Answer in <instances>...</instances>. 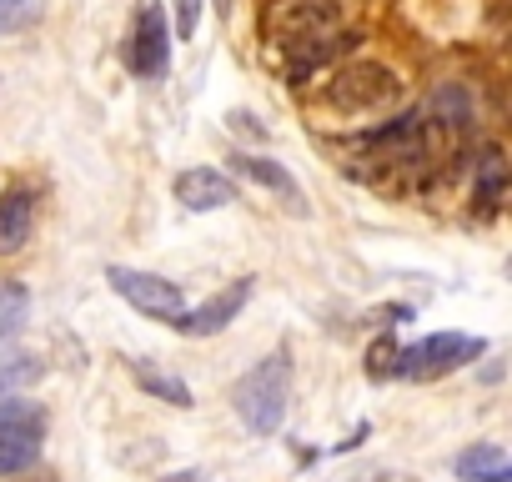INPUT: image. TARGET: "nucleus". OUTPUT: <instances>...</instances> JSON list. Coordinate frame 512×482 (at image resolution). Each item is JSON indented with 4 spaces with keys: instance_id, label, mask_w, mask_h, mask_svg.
Returning a JSON list of instances; mask_svg holds the SVG:
<instances>
[{
    "instance_id": "17",
    "label": "nucleus",
    "mask_w": 512,
    "mask_h": 482,
    "mask_svg": "<svg viewBox=\"0 0 512 482\" xmlns=\"http://www.w3.org/2000/svg\"><path fill=\"white\" fill-rule=\"evenodd\" d=\"M46 16V0H0V36H21Z\"/></svg>"
},
{
    "instance_id": "8",
    "label": "nucleus",
    "mask_w": 512,
    "mask_h": 482,
    "mask_svg": "<svg viewBox=\"0 0 512 482\" xmlns=\"http://www.w3.org/2000/svg\"><path fill=\"white\" fill-rule=\"evenodd\" d=\"M352 46H357V31H322V36H307V41L287 46V81H307L312 71L332 66Z\"/></svg>"
},
{
    "instance_id": "18",
    "label": "nucleus",
    "mask_w": 512,
    "mask_h": 482,
    "mask_svg": "<svg viewBox=\"0 0 512 482\" xmlns=\"http://www.w3.org/2000/svg\"><path fill=\"white\" fill-rule=\"evenodd\" d=\"M392 367H397V347H392V337H382V342L367 352V372L382 382V377H392Z\"/></svg>"
},
{
    "instance_id": "16",
    "label": "nucleus",
    "mask_w": 512,
    "mask_h": 482,
    "mask_svg": "<svg viewBox=\"0 0 512 482\" xmlns=\"http://www.w3.org/2000/svg\"><path fill=\"white\" fill-rule=\"evenodd\" d=\"M41 372H46V367H41L36 357H0V402L31 392V387L41 382Z\"/></svg>"
},
{
    "instance_id": "10",
    "label": "nucleus",
    "mask_w": 512,
    "mask_h": 482,
    "mask_svg": "<svg viewBox=\"0 0 512 482\" xmlns=\"http://www.w3.org/2000/svg\"><path fill=\"white\" fill-rule=\"evenodd\" d=\"M36 231V196L26 186L0 191V257H16Z\"/></svg>"
},
{
    "instance_id": "12",
    "label": "nucleus",
    "mask_w": 512,
    "mask_h": 482,
    "mask_svg": "<svg viewBox=\"0 0 512 482\" xmlns=\"http://www.w3.org/2000/svg\"><path fill=\"white\" fill-rule=\"evenodd\" d=\"M452 472H457L462 482H512V462H507V447H502V442H477V447H467V452L452 462Z\"/></svg>"
},
{
    "instance_id": "2",
    "label": "nucleus",
    "mask_w": 512,
    "mask_h": 482,
    "mask_svg": "<svg viewBox=\"0 0 512 482\" xmlns=\"http://www.w3.org/2000/svg\"><path fill=\"white\" fill-rule=\"evenodd\" d=\"M41 442H46V407L41 402H0V472L16 477L26 467L41 462Z\"/></svg>"
},
{
    "instance_id": "4",
    "label": "nucleus",
    "mask_w": 512,
    "mask_h": 482,
    "mask_svg": "<svg viewBox=\"0 0 512 482\" xmlns=\"http://www.w3.org/2000/svg\"><path fill=\"white\" fill-rule=\"evenodd\" d=\"M487 342L482 337H467V332H432L427 342L397 352V377H447L457 367H467L472 357H482Z\"/></svg>"
},
{
    "instance_id": "9",
    "label": "nucleus",
    "mask_w": 512,
    "mask_h": 482,
    "mask_svg": "<svg viewBox=\"0 0 512 482\" xmlns=\"http://www.w3.org/2000/svg\"><path fill=\"white\" fill-rule=\"evenodd\" d=\"M176 201H181L186 211H221V206L236 201V186H231V176H221L216 166H191V171L176 176Z\"/></svg>"
},
{
    "instance_id": "6",
    "label": "nucleus",
    "mask_w": 512,
    "mask_h": 482,
    "mask_svg": "<svg viewBox=\"0 0 512 482\" xmlns=\"http://www.w3.org/2000/svg\"><path fill=\"white\" fill-rule=\"evenodd\" d=\"M387 96H397V76L377 61H357V66H342L337 81L327 86V101L337 111H372L382 106Z\"/></svg>"
},
{
    "instance_id": "14",
    "label": "nucleus",
    "mask_w": 512,
    "mask_h": 482,
    "mask_svg": "<svg viewBox=\"0 0 512 482\" xmlns=\"http://www.w3.org/2000/svg\"><path fill=\"white\" fill-rule=\"evenodd\" d=\"M131 377H136V387L151 392L156 402H166V407H191V387H186L176 372H166V367H156V362H131Z\"/></svg>"
},
{
    "instance_id": "5",
    "label": "nucleus",
    "mask_w": 512,
    "mask_h": 482,
    "mask_svg": "<svg viewBox=\"0 0 512 482\" xmlns=\"http://www.w3.org/2000/svg\"><path fill=\"white\" fill-rule=\"evenodd\" d=\"M131 71L141 81H161L171 71V21H166V6L151 0L136 16V31H131Z\"/></svg>"
},
{
    "instance_id": "13",
    "label": "nucleus",
    "mask_w": 512,
    "mask_h": 482,
    "mask_svg": "<svg viewBox=\"0 0 512 482\" xmlns=\"http://www.w3.org/2000/svg\"><path fill=\"white\" fill-rule=\"evenodd\" d=\"M31 322V292L16 277H0V347H11Z\"/></svg>"
},
{
    "instance_id": "1",
    "label": "nucleus",
    "mask_w": 512,
    "mask_h": 482,
    "mask_svg": "<svg viewBox=\"0 0 512 482\" xmlns=\"http://www.w3.org/2000/svg\"><path fill=\"white\" fill-rule=\"evenodd\" d=\"M287 402H292V362H287V352L262 357V362H256V367L231 387V407H236V417L246 422V432H256V437L282 432Z\"/></svg>"
},
{
    "instance_id": "7",
    "label": "nucleus",
    "mask_w": 512,
    "mask_h": 482,
    "mask_svg": "<svg viewBox=\"0 0 512 482\" xmlns=\"http://www.w3.org/2000/svg\"><path fill=\"white\" fill-rule=\"evenodd\" d=\"M251 302V277H241V282H231V287H221L216 297H206L201 307H191L186 317H181V327L176 332H191V337H216L221 327H231L236 317H241V307Z\"/></svg>"
},
{
    "instance_id": "20",
    "label": "nucleus",
    "mask_w": 512,
    "mask_h": 482,
    "mask_svg": "<svg viewBox=\"0 0 512 482\" xmlns=\"http://www.w3.org/2000/svg\"><path fill=\"white\" fill-rule=\"evenodd\" d=\"M16 482H61V477L46 472V467H26V472H16Z\"/></svg>"
},
{
    "instance_id": "15",
    "label": "nucleus",
    "mask_w": 512,
    "mask_h": 482,
    "mask_svg": "<svg viewBox=\"0 0 512 482\" xmlns=\"http://www.w3.org/2000/svg\"><path fill=\"white\" fill-rule=\"evenodd\" d=\"M502 181H507V161H502V151H497V146H482L477 161H472V186H477L482 211H497V201H502Z\"/></svg>"
},
{
    "instance_id": "19",
    "label": "nucleus",
    "mask_w": 512,
    "mask_h": 482,
    "mask_svg": "<svg viewBox=\"0 0 512 482\" xmlns=\"http://www.w3.org/2000/svg\"><path fill=\"white\" fill-rule=\"evenodd\" d=\"M171 6H176V36L191 41L196 26H201V0H171Z\"/></svg>"
},
{
    "instance_id": "3",
    "label": "nucleus",
    "mask_w": 512,
    "mask_h": 482,
    "mask_svg": "<svg viewBox=\"0 0 512 482\" xmlns=\"http://www.w3.org/2000/svg\"><path fill=\"white\" fill-rule=\"evenodd\" d=\"M106 282H111V292H116L126 307H136L141 317L181 327V317H186V292H181L176 282H166V277H156V272H141V267H111Z\"/></svg>"
},
{
    "instance_id": "11",
    "label": "nucleus",
    "mask_w": 512,
    "mask_h": 482,
    "mask_svg": "<svg viewBox=\"0 0 512 482\" xmlns=\"http://www.w3.org/2000/svg\"><path fill=\"white\" fill-rule=\"evenodd\" d=\"M231 171H236V176H246V181H256V186H267V191H277V196H282L292 211H307V201H302V186H297V176H292L282 161L236 151V156H231Z\"/></svg>"
},
{
    "instance_id": "21",
    "label": "nucleus",
    "mask_w": 512,
    "mask_h": 482,
    "mask_svg": "<svg viewBox=\"0 0 512 482\" xmlns=\"http://www.w3.org/2000/svg\"><path fill=\"white\" fill-rule=\"evenodd\" d=\"M156 482H201V472L186 467V472H166V477H156Z\"/></svg>"
}]
</instances>
